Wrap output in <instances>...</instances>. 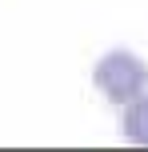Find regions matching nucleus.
Wrapping results in <instances>:
<instances>
[{
	"instance_id": "f257e3e1",
	"label": "nucleus",
	"mask_w": 148,
	"mask_h": 152,
	"mask_svg": "<svg viewBox=\"0 0 148 152\" xmlns=\"http://www.w3.org/2000/svg\"><path fill=\"white\" fill-rule=\"evenodd\" d=\"M92 84L100 88L104 100L112 104H128V100L148 92V60H140L128 48H112L108 56H100L92 68Z\"/></svg>"
},
{
	"instance_id": "f03ea898",
	"label": "nucleus",
	"mask_w": 148,
	"mask_h": 152,
	"mask_svg": "<svg viewBox=\"0 0 148 152\" xmlns=\"http://www.w3.org/2000/svg\"><path fill=\"white\" fill-rule=\"evenodd\" d=\"M120 132H124L132 144H148V92L124 104V120H120Z\"/></svg>"
}]
</instances>
